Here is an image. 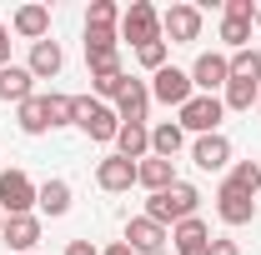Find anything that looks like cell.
Masks as SVG:
<instances>
[{
    "label": "cell",
    "mask_w": 261,
    "mask_h": 255,
    "mask_svg": "<svg viewBox=\"0 0 261 255\" xmlns=\"http://www.w3.org/2000/svg\"><path fill=\"white\" fill-rule=\"evenodd\" d=\"M10 35H20V40H50V5H20L15 15H10Z\"/></svg>",
    "instance_id": "12"
},
{
    "label": "cell",
    "mask_w": 261,
    "mask_h": 255,
    "mask_svg": "<svg viewBox=\"0 0 261 255\" xmlns=\"http://www.w3.org/2000/svg\"><path fill=\"white\" fill-rule=\"evenodd\" d=\"M121 40H130L136 50L151 45V40H166L161 35V10L151 0H130L126 10H121Z\"/></svg>",
    "instance_id": "4"
},
{
    "label": "cell",
    "mask_w": 261,
    "mask_h": 255,
    "mask_svg": "<svg viewBox=\"0 0 261 255\" xmlns=\"http://www.w3.org/2000/svg\"><path fill=\"white\" fill-rule=\"evenodd\" d=\"M0 240L15 255H35V245H40V215H5Z\"/></svg>",
    "instance_id": "14"
},
{
    "label": "cell",
    "mask_w": 261,
    "mask_h": 255,
    "mask_svg": "<svg viewBox=\"0 0 261 255\" xmlns=\"http://www.w3.org/2000/svg\"><path fill=\"white\" fill-rule=\"evenodd\" d=\"M65 255H100V250L91 245V240H70V245H65Z\"/></svg>",
    "instance_id": "35"
},
{
    "label": "cell",
    "mask_w": 261,
    "mask_h": 255,
    "mask_svg": "<svg viewBox=\"0 0 261 255\" xmlns=\"http://www.w3.org/2000/svg\"><path fill=\"white\" fill-rule=\"evenodd\" d=\"M100 255H136V250H130L126 240H116V245H106V250H100Z\"/></svg>",
    "instance_id": "36"
},
{
    "label": "cell",
    "mask_w": 261,
    "mask_h": 255,
    "mask_svg": "<svg viewBox=\"0 0 261 255\" xmlns=\"http://www.w3.org/2000/svg\"><path fill=\"white\" fill-rule=\"evenodd\" d=\"M96 185L106 195H126L130 185H136V160H126V155H106L96 165Z\"/></svg>",
    "instance_id": "13"
},
{
    "label": "cell",
    "mask_w": 261,
    "mask_h": 255,
    "mask_svg": "<svg viewBox=\"0 0 261 255\" xmlns=\"http://www.w3.org/2000/svg\"><path fill=\"white\" fill-rule=\"evenodd\" d=\"M196 210H201V190H196L191 180H176L171 190H161V195L146 200V215H151L156 225H166V230L181 225V220H191Z\"/></svg>",
    "instance_id": "1"
},
{
    "label": "cell",
    "mask_w": 261,
    "mask_h": 255,
    "mask_svg": "<svg viewBox=\"0 0 261 255\" xmlns=\"http://www.w3.org/2000/svg\"><path fill=\"white\" fill-rule=\"evenodd\" d=\"M5 65H10V25L0 20V70H5Z\"/></svg>",
    "instance_id": "34"
},
{
    "label": "cell",
    "mask_w": 261,
    "mask_h": 255,
    "mask_svg": "<svg viewBox=\"0 0 261 255\" xmlns=\"http://www.w3.org/2000/svg\"><path fill=\"white\" fill-rule=\"evenodd\" d=\"M231 75L256 80V85H261V50H251V45H246V50H236V55H231Z\"/></svg>",
    "instance_id": "30"
},
{
    "label": "cell",
    "mask_w": 261,
    "mask_h": 255,
    "mask_svg": "<svg viewBox=\"0 0 261 255\" xmlns=\"http://www.w3.org/2000/svg\"><path fill=\"white\" fill-rule=\"evenodd\" d=\"M146 85H151V105H171V110H181V105L196 95L191 70H181V65H166V70H156Z\"/></svg>",
    "instance_id": "6"
},
{
    "label": "cell",
    "mask_w": 261,
    "mask_h": 255,
    "mask_svg": "<svg viewBox=\"0 0 261 255\" xmlns=\"http://www.w3.org/2000/svg\"><path fill=\"white\" fill-rule=\"evenodd\" d=\"M0 230H5V210H0Z\"/></svg>",
    "instance_id": "38"
},
{
    "label": "cell",
    "mask_w": 261,
    "mask_h": 255,
    "mask_svg": "<svg viewBox=\"0 0 261 255\" xmlns=\"http://www.w3.org/2000/svg\"><path fill=\"white\" fill-rule=\"evenodd\" d=\"M231 80V55H221V50H201L191 65V85L196 95H221Z\"/></svg>",
    "instance_id": "8"
},
{
    "label": "cell",
    "mask_w": 261,
    "mask_h": 255,
    "mask_svg": "<svg viewBox=\"0 0 261 255\" xmlns=\"http://www.w3.org/2000/svg\"><path fill=\"white\" fill-rule=\"evenodd\" d=\"M116 155H126V160H141L151 155V125L146 120H121V130H116Z\"/></svg>",
    "instance_id": "17"
},
{
    "label": "cell",
    "mask_w": 261,
    "mask_h": 255,
    "mask_svg": "<svg viewBox=\"0 0 261 255\" xmlns=\"http://www.w3.org/2000/svg\"><path fill=\"white\" fill-rule=\"evenodd\" d=\"M211 255H241V245L226 240V235H211Z\"/></svg>",
    "instance_id": "33"
},
{
    "label": "cell",
    "mask_w": 261,
    "mask_h": 255,
    "mask_svg": "<svg viewBox=\"0 0 261 255\" xmlns=\"http://www.w3.org/2000/svg\"><path fill=\"white\" fill-rule=\"evenodd\" d=\"M35 185L25 170H0V210L5 215H35Z\"/></svg>",
    "instance_id": "7"
},
{
    "label": "cell",
    "mask_w": 261,
    "mask_h": 255,
    "mask_svg": "<svg viewBox=\"0 0 261 255\" xmlns=\"http://www.w3.org/2000/svg\"><path fill=\"white\" fill-rule=\"evenodd\" d=\"M221 45H226L231 55L246 50V45H251V20H231V15H221Z\"/></svg>",
    "instance_id": "28"
},
{
    "label": "cell",
    "mask_w": 261,
    "mask_h": 255,
    "mask_svg": "<svg viewBox=\"0 0 261 255\" xmlns=\"http://www.w3.org/2000/svg\"><path fill=\"white\" fill-rule=\"evenodd\" d=\"M256 30H261V5H256Z\"/></svg>",
    "instance_id": "37"
},
{
    "label": "cell",
    "mask_w": 261,
    "mask_h": 255,
    "mask_svg": "<svg viewBox=\"0 0 261 255\" xmlns=\"http://www.w3.org/2000/svg\"><path fill=\"white\" fill-rule=\"evenodd\" d=\"M25 70H31L35 80H56V75L65 70V50H61V40H35Z\"/></svg>",
    "instance_id": "16"
},
{
    "label": "cell",
    "mask_w": 261,
    "mask_h": 255,
    "mask_svg": "<svg viewBox=\"0 0 261 255\" xmlns=\"http://www.w3.org/2000/svg\"><path fill=\"white\" fill-rule=\"evenodd\" d=\"M216 215H221V225H251L256 220V200L221 180V185H216Z\"/></svg>",
    "instance_id": "11"
},
{
    "label": "cell",
    "mask_w": 261,
    "mask_h": 255,
    "mask_svg": "<svg viewBox=\"0 0 261 255\" xmlns=\"http://www.w3.org/2000/svg\"><path fill=\"white\" fill-rule=\"evenodd\" d=\"M191 165L196 170H211V175L226 170L231 165V140L221 135V130H216V135H196L191 140Z\"/></svg>",
    "instance_id": "10"
},
{
    "label": "cell",
    "mask_w": 261,
    "mask_h": 255,
    "mask_svg": "<svg viewBox=\"0 0 261 255\" xmlns=\"http://www.w3.org/2000/svg\"><path fill=\"white\" fill-rule=\"evenodd\" d=\"M35 95V75L25 70V65H5L0 70V100H10V105H25V100Z\"/></svg>",
    "instance_id": "20"
},
{
    "label": "cell",
    "mask_w": 261,
    "mask_h": 255,
    "mask_svg": "<svg viewBox=\"0 0 261 255\" xmlns=\"http://www.w3.org/2000/svg\"><path fill=\"white\" fill-rule=\"evenodd\" d=\"M126 80H130V75L121 70V65H100V70H91V95L116 105V95L126 90Z\"/></svg>",
    "instance_id": "23"
},
{
    "label": "cell",
    "mask_w": 261,
    "mask_h": 255,
    "mask_svg": "<svg viewBox=\"0 0 261 255\" xmlns=\"http://www.w3.org/2000/svg\"><path fill=\"white\" fill-rule=\"evenodd\" d=\"M166 240H171V230L156 225L151 215H130L126 220V245L136 255H166Z\"/></svg>",
    "instance_id": "9"
},
{
    "label": "cell",
    "mask_w": 261,
    "mask_h": 255,
    "mask_svg": "<svg viewBox=\"0 0 261 255\" xmlns=\"http://www.w3.org/2000/svg\"><path fill=\"white\" fill-rule=\"evenodd\" d=\"M35 205H40L45 215H65V210H70V180H61V175L40 180V190H35Z\"/></svg>",
    "instance_id": "21"
},
{
    "label": "cell",
    "mask_w": 261,
    "mask_h": 255,
    "mask_svg": "<svg viewBox=\"0 0 261 255\" xmlns=\"http://www.w3.org/2000/svg\"><path fill=\"white\" fill-rule=\"evenodd\" d=\"M256 95H261L256 80H241V75H231L226 90H221V105H226V110H251V105H256Z\"/></svg>",
    "instance_id": "24"
},
{
    "label": "cell",
    "mask_w": 261,
    "mask_h": 255,
    "mask_svg": "<svg viewBox=\"0 0 261 255\" xmlns=\"http://www.w3.org/2000/svg\"><path fill=\"white\" fill-rule=\"evenodd\" d=\"M86 25H121V5H116V0H91Z\"/></svg>",
    "instance_id": "31"
},
{
    "label": "cell",
    "mask_w": 261,
    "mask_h": 255,
    "mask_svg": "<svg viewBox=\"0 0 261 255\" xmlns=\"http://www.w3.org/2000/svg\"><path fill=\"white\" fill-rule=\"evenodd\" d=\"M221 120H226L221 95H191L181 110H176V125L186 130V135H216V130H221Z\"/></svg>",
    "instance_id": "3"
},
{
    "label": "cell",
    "mask_w": 261,
    "mask_h": 255,
    "mask_svg": "<svg viewBox=\"0 0 261 255\" xmlns=\"http://www.w3.org/2000/svg\"><path fill=\"white\" fill-rule=\"evenodd\" d=\"M221 15H231V20H251V25H256V0H226Z\"/></svg>",
    "instance_id": "32"
},
{
    "label": "cell",
    "mask_w": 261,
    "mask_h": 255,
    "mask_svg": "<svg viewBox=\"0 0 261 255\" xmlns=\"http://www.w3.org/2000/svg\"><path fill=\"white\" fill-rule=\"evenodd\" d=\"M15 120H20L25 135H45L50 130V120H45V95H31L25 105H15Z\"/></svg>",
    "instance_id": "26"
},
{
    "label": "cell",
    "mask_w": 261,
    "mask_h": 255,
    "mask_svg": "<svg viewBox=\"0 0 261 255\" xmlns=\"http://www.w3.org/2000/svg\"><path fill=\"white\" fill-rule=\"evenodd\" d=\"M171 245H176V255H211V225L201 215L171 225Z\"/></svg>",
    "instance_id": "15"
},
{
    "label": "cell",
    "mask_w": 261,
    "mask_h": 255,
    "mask_svg": "<svg viewBox=\"0 0 261 255\" xmlns=\"http://www.w3.org/2000/svg\"><path fill=\"white\" fill-rule=\"evenodd\" d=\"M226 185H236L241 195H251V200H256V190H261V165H256V160H236V165H231V175H226Z\"/></svg>",
    "instance_id": "27"
},
{
    "label": "cell",
    "mask_w": 261,
    "mask_h": 255,
    "mask_svg": "<svg viewBox=\"0 0 261 255\" xmlns=\"http://www.w3.org/2000/svg\"><path fill=\"white\" fill-rule=\"evenodd\" d=\"M181 145H186V130L176 125V120H161V125H151V155L176 160V155H181Z\"/></svg>",
    "instance_id": "22"
},
{
    "label": "cell",
    "mask_w": 261,
    "mask_h": 255,
    "mask_svg": "<svg viewBox=\"0 0 261 255\" xmlns=\"http://www.w3.org/2000/svg\"><path fill=\"white\" fill-rule=\"evenodd\" d=\"M201 25H206L201 5L176 0V5H166V10H161V35H166V45H191V40H201Z\"/></svg>",
    "instance_id": "5"
},
{
    "label": "cell",
    "mask_w": 261,
    "mask_h": 255,
    "mask_svg": "<svg viewBox=\"0 0 261 255\" xmlns=\"http://www.w3.org/2000/svg\"><path fill=\"white\" fill-rule=\"evenodd\" d=\"M116 115H121V120H146V115H151V85L130 75L126 90L116 95Z\"/></svg>",
    "instance_id": "19"
},
{
    "label": "cell",
    "mask_w": 261,
    "mask_h": 255,
    "mask_svg": "<svg viewBox=\"0 0 261 255\" xmlns=\"http://www.w3.org/2000/svg\"><path fill=\"white\" fill-rule=\"evenodd\" d=\"M45 120H50V130L75 125V95H65V90H50V95H45Z\"/></svg>",
    "instance_id": "25"
},
{
    "label": "cell",
    "mask_w": 261,
    "mask_h": 255,
    "mask_svg": "<svg viewBox=\"0 0 261 255\" xmlns=\"http://www.w3.org/2000/svg\"><path fill=\"white\" fill-rule=\"evenodd\" d=\"M75 130L91 135L96 145H116L121 115H116V105H106V100H96V95H75Z\"/></svg>",
    "instance_id": "2"
},
{
    "label": "cell",
    "mask_w": 261,
    "mask_h": 255,
    "mask_svg": "<svg viewBox=\"0 0 261 255\" xmlns=\"http://www.w3.org/2000/svg\"><path fill=\"white\" fill-rule=\"evenodd\" d=\"M136 60H141V70H151V75H156V70L171 65V45H166V40H151V45H141V50H136Z\"/></svg>",
    "instance_id": "29"
},
{
    "label": "cell",
    "mask_w": 261,
    "mask_h": 255,
    "mask_svg": "<svg viewBox=\"0 0 261 255\" xmlns=\"http://www.w3.org/2000/svg\"><path fill=\"white\" fill-rule=\"evenodd\" d=\"M181 175H176V160H161V155H146L141 165H136V185H146L151 195H161V190H171Z\"/></svg>",
    "instance_id": "18"
},
{
    "label": "cell",
    "mask_w": 261,
    "mask_h": 255,
    "mask_svg": "<svg viewBox=\"0 0 261 255\" xmlns=\"http://www.w3.org/2000/svg\"><path fill=\"white\" fill-rule=\"evenodd\" d=\"M256 115H261V95H256Z\"/></svg>",
    "instance_id": "39"
}]
</instances>
